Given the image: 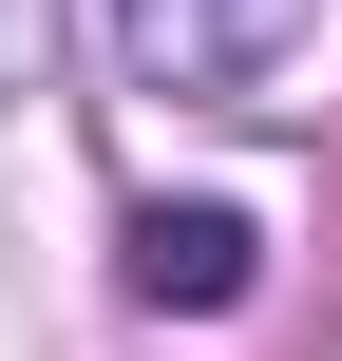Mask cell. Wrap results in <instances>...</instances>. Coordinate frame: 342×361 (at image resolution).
Listing matches in <instances>:
<instances>
[{"label":"cell","mask_w":342,"mask_h":361,"mask_svg":"<svg viewBox=\"0 0 342 361\" xmlns=\"http://www.w3.org/2000/svg\"><path fill=\"white\" fill-rule=\"evenodd\" d=\"M305 19H324V0H114V38H133L152 95H267V76L305 57Z\"/></svg>","instance_id":"6da1fadb"},{"label":"cell","mask_w":342,"mask_h":361,"mask_svg":"<svg viewBox=\"0 0 342 361\" xmlns=\"http://www.w3.org/2000/svg\"><path fill=\"white\" fill-rule=\"evenodd\" d=\"M114 286H133L152 324H228V305L267 286V247H248V209H133V247H114Z\"/></svg>","instance_id":"7a4b0ae2"}]
</instances>
